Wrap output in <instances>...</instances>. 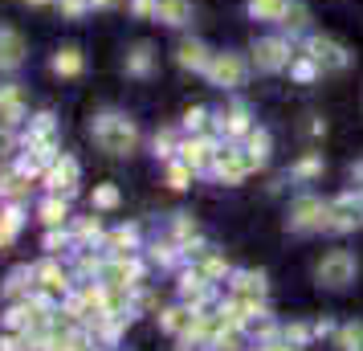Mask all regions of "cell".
<instances>
[{"instance_id":"obj_33","label":"cell","mask_w":363,"mask_h":351,"mask_svg":"<svg viewBox=\"0 0 363 351\" xmlns=\"http://www.w3.org/2000/svg\"><path fill=\"white\" fill-rule=\"evenodd\" d=\"M281 25L298 33V29H306V4L302 0H286V13H281Z\"/></svg>"},{"instance_id":"obj_44","label":"cell","mask_w":363,"mask_h":351,"mask_svg":"<svg viewBox=\"0 0 363 351\" xmlns=\"http://www.w3.org/2000/svg\"><path fill=\"white\" fill-rule=\"evenodd\" d=\"M25 4H29V9H50L53 0H25Z\"/></svg>"},{"instance_id":"obj_12","label":"cell","mask_w":363,"mask_h":351,"mask_svg":"<svg viewBox=\"0 0 363 351\" xmlns=\"http://www.w3.org/2000/svg\"><path fill=\"white\" fill-rule=\"evenodd\" d=\"M355 278V257L347 250H335V253H327L323 262H318V282H327V286H347Z\"/></svg>"},{"instance_id":"obj_36","label":"cell","mask_w":363,"mask_h":351,"mask_svg":"<svg viewBox=\"0 0 363 351\" xmlns=\"http://www.w3.org/2000/svg\"><path fill=\"white\" fill-rule=\"evenodd\" d=\"M184 131L188 135H208V111H204V106H192V111L184 115Z\"/></svg>"},{"instance_id":"obj_24","label":"cell","mask_w":363,"mask_h":351,"mask_svg":"<svg viewBox=\"0 0 363 351\" xmlns=\"http://www.w3.org/2000/svg\"><path fill=\"white\" fill-rule=\"evenodd\" d=\"M41 250L50 253V257H74V237H69V225L66 229H45L41 233Z\"/></svg>"},{"instance_id":"obj_29","label":"cell","mask_w":363,"mask_h":351,"mask_svg":"<svg viewBox=\"0 0 363 351\" xmlns=\"http://www.w3.org/2000/svg\"><path fill=\"white\" fill-rule=\"evenodd\" d=\"M220 131H225V139H233V135H249L253 127H249V111L245 106H233L229 115L220 118Z\"/></svg>"},{"instance_id":"obj_41","label":"cell","mask_w":363,"mask_h":351,"mask_svg":"<svg viewBox=\"0 0 363 351\" xmlns=\"http://www.w3.org/2000/svg\"><path fill=\"white\" fill-rule=\"evenodd\" d=\"M318 172H323V164H318L314 155H311V160H302V164L294 167V176H302V180H306V176H318Z\"/></svg>"},{"instance_id":"obj_23","label":"cell","mask_w":363,"mask_h":351,"mask_svg":"<svg viewBox=\"0 0 363 351\" xmlns=\"http://www.w3.org/2000/svg\"><path fill=\"white\" fill-rule=\"evenodd\" d=\"M311 57L318 62V69H323V66H327V69H343L347 66L343 45H335L330 37H311Z\"/></svg>"},{"instance_id":"obj_30","label":"cell","mask_w":363,"mask_h":351,"mask_svg":"<svg viewBox=\"0 0 363 351\" xmlns=\"http://www.w3.org/2000/svg\"><path fill=\"white\" fill-rule=\"evenodd\" d=\"M245 155H249V164L253 167H262L265 155H269V135L265 131H249L245 135Z\"/></svg>"},{"instance_id":"obj_27","label":"cell","mask_w":363,"mask_h":351,"mask_svg":"<svg viewBox=\"0 0 363 351\" xmlns=\"http://www.w3.org/2000/svg\"><path fill=\"white\" fill-rule=\"evenodd\" d=\"M164 167H167V176H164L167 188H176V192H184V188L192 184V176H196V172H192V164H184L180 155H176V160H167Z\"/></svg>"},{"instance_id":"obj_34","label":"cell","mask_w":363,"mask_h":351,"mask_svg":"<svg viewBox=\"0 0 363 351\" xmlns=\"http://www.w3.org/2000/svg\"><path fill=\"white\" fill-rule=\"evenodd\" d=\"M53 9L62 13V21H82L90 13V0H53Z\"/></svg>"},{"instance_id":"obj_38","label":"cell","mask_w":363,"mask_h":351,"mask_svg":"<svg viewBox=\"0 0 363 351\" xmlns=\"http://www.w3.org/2000/svg\"><path fill=\"white\" fill-rule=\"evenodd\" d=\"M33 339L25 331H0V351H29Z\"/></svg>"},{"instance_id":"obj_14","label":"cell","mask_w":363,"mask_h":351,"mask_svg":"<svg viewBox=\"0 0 363 351\" xmlns=\"http://www.w3.org/2000/svg\"><path fill=\"white\" fill-rule=\"evenodd\" d=\"M37 290V278H33V266H13L0 282V299L4 302H25L29 294Z\"/></svg>"},{"instance_id":"obj_35","label":"cell","mask_w":363,"mask_h":351,"mask_svg":"<svg viewBox=\"0 0 363 351\" xmlns=\"http://www.w3.org/2000/svg\"><path fill=\"white\" fill-rule=\"evenodd\" d=\"M17 151H21V131H13V127H0V164H9Z\"/></svg>"},{"instance_id":"obj_46","label":"cell","mask_w":363,"mask_h":351,"mask_svg":"<svg viewBox=\"0 0 363 351\" xmlns=\"http://www.w3.org/2000/svg\"><path fill=\"white\" fill-rule=\"evenodd\" d=\"M90 351H106V347H90Z\"/></svg>"},{"instance_id":"obj_7","label":"cell","mask_w":363,"mask_h":351,"mask_svg":"<svg viewBox=\"0 0 363 351\" xmlns=\"http://www.w3.org/2000/svg\"><path fill=\"white\" fill-rule=\"evenodd\" d=\"M50 74L53 78H62V82H78L86 74V53L82 45H57V50L50 53Z\"/></svg>"},{"instance_id":"obj_15","label":"cell","mask_w":363,"mask_h":351,"mask_svg":"<svg viewBox=\"0 0 363 351\" xmlns=\"http://www.w3.org/2000/svg\"><path fill=\"white\" fill-rule=\"evenodd\" d=\"M9 201L29 204L33 201V180H25L13 164H0V204H9Z\"/></svg>"},{"instance_id":"obj_32","label":"cell","mask_w":363,"mask_h":351,"mask_svg":"<svg viewBox=\"0 0 363 351\" xmlns=\"http://www.w3.org/2000/svg\"><path fill=\"white\" fill-rule=\"evenodd\" d=\"M249 13H253L257 21H281L286 0H249Z\"/></svg>"},{"instance_id":"obj_1","label":"cell","mask_w":363,"mask_h":351,"mask_svg":"<svg viewBox=\"0 0 363 351\" xmlns=\"http://www.w3.org/2000/svg\"><path fill=\"white\" fill-rule=\"evenodd\" d=\"M90 135H94V143H99L106 155H115V160H123V155H131V151L139 147V127H135V118L115 111V106H106V111H99V115L90 118Z\"/></svg>"},{"instance_id":"obj_13","label":"cell","mask_w":363,"mask_h":351,"mask_svg":"<svg viewBox=\"0 0 363 351\" xmlns=\"http://www.w3.org/2000/svg\"><path fill=\"white\" fill-rule=\"evenodd\" d=\"M69 237H74V250H102V241H106L102 217L99 213H90V217H69Z\"/></svg>"},{"instance_id":"obj_19","label":"cell","mask_w":363,"mask_h":351,"mask_svg":"<svg viewBox=\"0 0 363 351\" xmlns=\"http://www.w3.org/2000/svg\"><path fill=\"white\" fill-rule=\"evenodd\" d=\"M102 250L106 253H139L143 250V229L139 225H115V229H106Z\"/></svg>"},{"instance_id":"obj_2","label":"cell","mask_w":363,"mask_h":351,"mask_svg":"<svg viewBox=\"0 0 363 351\" xmlns=\"http://www.w3.org/2000/svg\"><path fill=\"white\" fill-rule=\"evenodd\" d=\"M78 184H82V164H78V155H69V151H62V155L45 167V176H41V192L66 196V201L78 196Z\"/></svg>"},{"instance_id":"obj_26","label":"cell","mask_w":363,"mask_h":351,"mask_svg":"<svg viewBox=\"0 0 363 351\" xmlns=\"http://www.w3.org/2000/svg\"><path fill=\"white\" fill-rule=\"evenodd\" d=\"M188 323H192V306H167V311H160V331H167V335H184Z\"/></svg>"},{"instance_id":"obj_8","label":"cell","mask_w":363,"mask_h":351,"mask_svg":"<svg viewBox=\"0 0 363 351\" xmlns=\"http://www.w3.org/2000/svg\"><path fill=\"white\" fill-rule=\"evenodd\" d=\"M208 172H213L220 184H241V180H245V172H253V164H249L245 151H237V147H220Z\"/></svg>"},{"instance_id":"obj_40","label":"cell","mask_w":363,"mask_h":351,"mask_svg":"<svg viewBox=\"0 0 363 351\" xmlns=\"http://www.w3.org/2000/svg\"><path fill=\"white\" fill-rule=\"evenodd\" d=\"M17 237H21L17 225H9V221L0 217V253H4V250H13V245H17Z\"/></svg>"},{"instance_id":"obj_31","label":"cell","mask_w":363,"mask_h":351,"mask_svg":"<svg viewBox=\"0 0 363 351\" xmlns=\"http://www.w3.org/2000/svg\"><path fill=\"white\" fill-rule=\"evenodd\" d=\"M176 151H180V139H176V131H155V139H151V155L155 160H176Z\"/></svg>"},{"instance_id":"obj_9","label":"cell","mask_w":363,"mask_h":351,"mask_svg":"<svg viewBox=\"0 0 363 351\" xmlns=\"http://www.w3.org/2000/svg\"><path fill=\"white\" fill-rule=\"evenodd\" d=\"M208 82L213 86H225V90H233V86L245 82V62L237 57V53H213V62H208Z\"/></svg>"},{"instance_id":"obj_21","label":"cell","mask_w":363,"mask_h":351,"mask_svg":"<svg viewBox=\"0 0 363 351\" xmlns=\"http://www.w3.org/2000/svg\"><path fill=\"white\" fill-rule=\"evenodd\" d=\"M155 21L167 29H184L192 21V0H155Z\"/></svg>"},{"instance_id":"obj_25","label":"cell","mask_w":363,"mask_h":351,"mask_svg":"<svg viewBox=\"0 0 363 351\" xmlns=\"http://www.w3.org/2000/svg\"><path fill=\"white\" fill-rule=\"evenodd\" d=\"M118 204H123V192L115 184H94V192H90V213H115Z\"/></svg>"},{"instance_id":"obj_39","label":"cell","mask_w":363,"mask_h":351,"mask_svg":"<svg viewBox=\"0 0 363 351\" xmlns=\"http://www.w3.org/2000/svg\"><path fill=\"white\" fill-rule=\"evenodd\" d=\"M127 9L139 21H155V0H127Z\"/></svg>"},{"instance_id":"obj_6","label":"cell","mask_w":363,"mask_h":351,"mask_svg":"<svg viewBox=\"0 0 363 351\" xmlns=\"http://www.w3.org/2000/svg\"><path fill=\"white\" fill-rule=\"evenodd\" d=\"M216 151H220V143H216L213 135H188V139H180V155L184 164H192V172H208L216 160Z\"/></svg>"},{"instance_id":"obj_10","label":"cell","mask_w":363,"mask_h":351,"mask_svg":"<svg viewBox=\"0 0 363 351\" xmlns=\"http://www.w3.org/2000/svg\"><path fill=\"white\" fill-rule=\"evenodd\" d=\"M33 217L41 229H66L69 225V201L66 196H53V192H41L33 201Z\"/></svg>"},{"instance_id":"obj_3","label":"cell","mask_w":363,"mask_h":351,"mask_svg":"<svg viewBox=\"0 0 363 351\" xmlns=\"http://www.w3.org/2000/svg\"><path fill=\"white\" fill-rule=\"evenodd\" d=\"M29 90H25V82H17V78H4L0 82V127H13V131H21L25 123H29Z\"/></svg>"},{"instance_id":"obj_11","label":"cell","mask_w":363,"mask_h":351,"mask_svg":"<svg viewBox=\"0 0 363 351\" xmlns=\"http://www.w3.org/2000/svg\"><path fill=\"white\" fill-rule=\"evenodd\" d=\"M155 45L151 41H135V45H127V53H123V74L127 78H135V82H143V78H151L155 74Z\"/></svg>"},{"instance_id":"obj_18","label":"cell","mask_w":363,"mask_h":351,"mask_svg":"<svg viewBox=\"0 0 363 351\" xmlns=\"http://www.w3.org/2000/svg\"><path fill=\"white\" fill-rule=\"evenodd\" d=\"M41 139H57V115H53V111H33L29 123L21 127V147L41 143Z\"/></svg>"},{"instance_id":"obj_45","label":"cell","mask_w":363,"mask_h":351,"mask_svg":"<svg viewBox=\"0 0 363 351\" xmlns=\"http://www.w3.org/2000/svg\"><path fill=\"white\" fill-rule=\"evenodd\" d=\"M265 351H298V347H281V343H265Z\"/></svg>"},{"instance_id":"obj_22","label":"cell","mask_w":363,"mask_h":351,"mask_svg":"<svg viewBox=\"0 0 363 351\" xmlns=\"http://www.w3.org/2000/svg\"><path fill=\"white\" fill-rule=\"evenodd\" d=\"M253 62L262 69L290 66V45H286V41H257V45H253Z\"/></svg>"},{"instance_id":"obj_4","label":"cell","mask_w":363,"mask_h":351,"mask_svg":"<svg viewBox=\"0 0 363 351\" xmlns=\"http://www.w3.org/2000/svg\"><path fill=\"white\" fill-rule=\"evenodd\" d=\"M33 278L41 290H50V294H57V299H66V294H74V269L66 266V257H50V253H41L33 262Z\"/></svg>"},{"instance_id":"obj_17","label":"cell","mask_w":363,"mask_h":351,"mask_svg":"<svg viewBox=\"0 0 363 351\" xmlns=\"http://www.w3.org/2000/svg\"><path fill=\"white\" fill-rule=\"evenodd\" d=\"M208 62H213V50H208L204 41H196V37H184L180 45H176V66H180V69L204 74V69H208Z\"/></svg>"},{"instance_id":"obj_28","label":"cell","mask_w":363,"mask_h":351,"mask_svg":"<svg viewBox=\"0 0 363 351\" xmlns=\"http://www.w3.org/2000/svg\"><path fill=\"white\" fill-rule=\"evenodd\" d=\"M233 294H241V299H262L265 278L262 274H233Z\"/></svg>"},{"instance_id":"obj_42","label":"cell","mask_w":363,"mask_h":351,"mask_svg":"<svg viewBox=\"0 0 363 351\" xmlns=\"http://www.w3.org/2000/svg\"><path fill=\"white\" fill-rule=\"evenodd\" d=\"M306 327H286V339H294V343H306Z\"/></svg>"},{"instance_id":"obj_16","label":"cell","mask_w":363,"mask_h":351,"mask_svg":"<svg viewBox=\"0 0 363 351\" xmlns=\"http://www.w3.org/2000/svg\"><path fill=\"white\" fill-rule=\"evenodd\" d=\"M290 229L306 233V229H327V204L314 201V196H302L290 213Z\"/></svg>"},{"instance_id":"obj_43","label":"cell","mask_w":363,"mask_h":351,"mask_svg":"<svg viewBox=\"0 0 363 351\" xmlns=\"http://www.w3.org/2000/svg\"><path fill=\"white\" fill-rule=\"evenodd\" d=\"M118 0H90V13H106V9H115Z\"/></svg>"},{"instance_id":"obj_5","label":"cell","mask_w":363,"mask_h":351,"mask_svg":"<svg viewBox=\"0 0 363 351\" xmlns=\"http://www.w3.org/2000/svg\"><path fill=\"white\" fill-rule=\"evenodd\" d=\"M29 62V41L17 25L0 21V78H17L21 66Z\"/></svg>"},{"instance_id":"obj_20","label":"cell","mask_w":363,"mask_h":351,"mask_svg":"<svg viewBox=\"0 0 363 351\" xmlns=\"http://www.w3.org/2000/svg\"><path fill=\"white\" fill-rule=\"evenodd\" d=\"M33 302L25 299V302H4V311H0V331H29L33 327Z\"/></svg>"},{"instance_id":"obj_37","label":"cell","mask_w":363,"mask_h":351,"mask_svg":"<svg viewBox=\"0 0 363 351\" xmlns=\"http://www.w3.org/2000/svg\"><path fill=\"white\" fill-rule=\"evenodd\" d=\"M339 347L343 351H363V327L359 323H347L343 331H339Z\"/></svg>"}]
</instances>
